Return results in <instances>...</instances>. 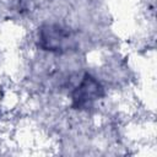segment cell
<instances>
[{
    "label": "cell",
    "instance_id": "6da1fadb",
    "mask_svg": "<svg viewBox=\"0 0 157 157\" xmlns=\"http://www.w3.org/2000/svg\"><path fill=\"white\" fill-rule=\"evenodd\" d=\"M39 42L42 48L52 52H61L72 43V37L66 28L55 25H48L39 31Z\"/></svg>",
    "mask_w": 157,
    "mask_h": 157
},
{
    "label": "cell",
    "instance_id": "7a4b0ae2",
    "mask_svg": "<svg viewBox=\"0 0 157 157\" xmlns=\"http://www.w3.org/2000/svg\"><path fill=\"white\" fill-rule=\"evenodd\" d=\"M103 93L102 86L99 85V82L90 76V75H85L83 80L81 81V83L78 85V87L74 91L72 94V104L76 108H87L90 107L96 99H98Z\"/></svg>",
    "mask_w": 157,
    "mask_h": 157
}]
</instances>
